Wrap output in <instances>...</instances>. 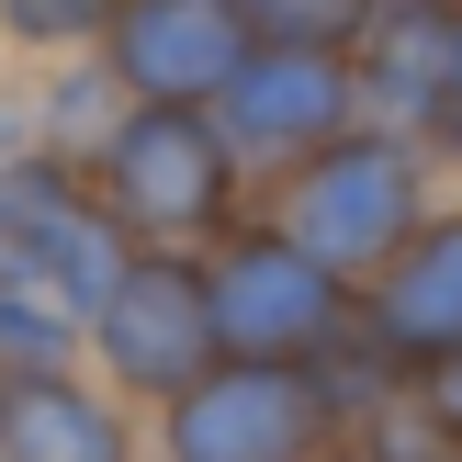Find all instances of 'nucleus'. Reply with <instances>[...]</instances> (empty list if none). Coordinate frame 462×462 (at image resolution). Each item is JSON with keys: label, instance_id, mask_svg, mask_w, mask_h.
<instances>
[{"label": "nucleus", "instance_id": "nucleus-3", "mask_svg": "<svg viewBox=\"0 0 462 462\" xmlns=\"http://www.w3.org/2000/svg\"><path fill=\"white\" fill-rule=\"evenodd\" d=\"M135 260V226L90 180V158L57 147H0V282H34L57 305H102Z\"/></svg>", "mask_w": 462, "mask_h": 462}, {"label": "nucleus", "instance_id": "nucleus-15", "mask_svg": "<svg viewBox=\"0 0 462 462\" xmlns=\"http://www.w3.org/2000/svg\"><path fill=\"white\" fill-rule=\"evenodd\" d=\"M237 12H248L260 45H350L383 0H237Z\"/></svg>", "mask_w": 462, "mask_h": 462}, {"label": "nucleus", "instance_id": "nucleus-6", "mask_svg": "<svg viewBox=\"0 0 462 462\" xmlns=\"http://www.w3.org/2000/svg\"><path fill=\"white\" fill-rule=\"evenodd\" d=\"M203 271H215V328H226V350H248V361H316L361 316V282L328 271L305 237H282L260 203L203 248Z\"/></svg>", "mask_w": 462, "mask_h": 462}, {"label": "nucleus", "instance_id": "nucleus-5", "mask_svg": "<svg viewBox=\"0 0 462 462\" xmlns=\"http://www.w3.org/2000/svg\"><path fill=\"white\" fill-rule=\"evenodd\" d=\"M226 361V328H215V271L203 248H135L125 282L90 305V373L135 406H170L192 373Z\"/></svg>", "mask_w": 462, "mask_h": 462}, {"label": "nucleus", "instance_id": "nucleus-19", "mask_svg": "<svg viewBox=\"0 0 462 462\" xmlns=\"http://www.w3.org/2000/svg\"><path fill=\"white\" fill-rule=\"evenodd\" d=\"M0 45H12V0H0Z\"/></svg>", "mask_w": 462, "mask_h": 462}, {"label": "nucleus", "instance_id": "nucleus-8", "mask_svg": "<svg viewBox=\"0 0 462 462\" xmlns=\"http://www.w3.org/2000/svg\"><path fill=\"white\" fill-rule=\"evenodd\" d=\"M248 12L237 0H125L102 34V68L135 90V102H215L248 57Z\"/></svg>", "mask_w": 462, "mask_h": 462}, {"label": "nucleus", "instance_id": "nucleus-12", "mask_svg": "<svg viewBox=\"0 0 462 462\" xmlns=\"http://www.w3.org/2000/svg\"><path fill=\"white\" fill-rule=\"evenodd\" d=\"M23 102V147H57V158H102V135L125 125V102L135 90L113 79L102 57H45L34 79L12 90Z\"/></svg>", "mask_w": 462, "mask_h": 462}, {"label": "nucleus", "instance_id": "nucleus-11", "mask_svg": "<svg viewBox=\"0 0 462 462\" xmlns=\"http://www.w3.org/2000/svg\"><path fill=\"white\" fill-rule=\"evenodd\" d=\"M350 79H361V113L373 125L429 135L440 102H451V0H383L350 34Z\"/></svg>", "mask_w": 462, "mask_h": 462}, {"label": "nucleus", "instance_id": "nucleus-18", "mask_svg": "<svg viewBox=\"0 0 462 462\" xmlns=\"http://www.w3.org/2000/svg\"><path fill=\"white\" fill-rule=\"evenodd\" d=\"M316 462H383L373 440H328V451H316Z\"/></svg>", "mask_w": 462, "mask_h": 462}, {"label": "nucleus", "instance_id": "nucleus-4", "mask_svg": "<svg viewBox=\"0 0 462 462\" xmlns=\"http://www.w3.org/2000/svg\"><path fill=\"white\" fill-rule=\"evenodd\" d=\"M350 440L316 383V361H248L226 350L215 373H192L170 406H147V462H316Z\"/></svg>", "mask_w": 462, "mask_h": 462}, {"label": "nucleus", "instance_id": "nucleus-2", "mask_svg": "<svg viewBox=\"0 0 462 462\" xmlns=\"http://www.w3.org/2000/svg\"><path fill=\"white\" fill-rule=\"evenodd\" d=\"M90 180L135 226V248H215L260 203V170L215 125V102H125V125L90 158Z\"/></svg>", "mask_w": 462, "mask_h": 462}, {"label": "nucleus", "instance_id": "nucleus-7", "mask_svg": "<svg viewBox=\"0 0 462 462\" xmlns=\"http://www.w3.org/2000/svg\"><path fill=\"white\" fill-rule=\"evenodd\" d=\"M215 125L237 135V158L260 180H282L293 158H316L328 135L361 125V79H350V45H248L237 79L215 90Z\"/></svg>", "mask_w": 462, "mask_h": 462}, {"label": "nucleus", "instance_id": "nucleus-16", "mask_svg": "<svg viewBox=\"0 0 462 462\" xmlns=\"http://www.w3.org/2000/svg\"><path fill=\"white\" fill-rule=\"evenodd\" d=\"M418 418L440 429V440H462V350H440V361H418Z\"/></svg>", "mask_w": 462, "mask_h": 462}, {"label": "nucleus", "instance_id": "nucleus-14", "mask_svg": "<svg viewBox=\"0 0 462 462\" xmlns=\"http://www.w3.org/2000/svg\"><path fill=\"white\" fill-rule=\"evenodd\" d=\"M113 12L125 0H12V57L45 68V57H102Z\"/></svg>", "mask_w": 462, "mask_h": 462}, {"label": "nucleus", "instance_id": "nucleus-10", "mask_svg": "<svg viewBox=\"0 0 462 462\" xmlns=\"http://www.w3.org/2000/svg\"><path fill=\"white\" fill-rule=\"evenodd\" d=\"M361 328H373L406 373H418V361H440V350H462V180L429 203L418 237H406L395 260L361 282Z\"/></svg>", "mask_w": 462, "mask_h": 462}, {"label": "nucleus", "instance_id": "nucleus-13", "mask_svg": "<svg viewBox=\"0 0 462 462\" xmlns=\"http://www.w3.org/2000/svg\"><path fill=\"white\" fill-rule=\"evenodd\" d=\"M90 361V316L57 305L34 282H0V373H79Z\"/></svg>", "mask_w": 462, "mask_h": 462}, {"label": "nucleus", "instance_id": "nucleus-1", "mask_svg": "<svg viewBox=\"0 0 462 462\" xmlns=\"http://www.w3.org/2000/svg\"><path fill=\"white\" fill-rule=\"evenodd\" d=\"M440 192H451V158L429 147V135L361 113L350 135H328V147L293 158L282 180H260V215L282 226V237H305L328 271L373 282V271L429 226V203H440Z\"/></svg>", "mask_w": 462, "mask_h": 462}, {"label": "nucleus", "instance_id": "nucleus-9", "mask_svg": "<svg viewBox=\"0 0 462 462\" xmlns=\"http://www.w3.org/2000/svg\"><path fill=\"white\" fill-rule=\"evenodd\" d=\"M0 462H147V406L102 373H0Z\"/></svg>", "mask_w": 462, "mask_h": 462}, {"label": "nucleus", "instance_id": "nucleus-17", "mask_svg": "<svg viewBox=\"0 0 462 462\" xmlns=\"http://www.w3.org/2000/svg\"><path fill=\"white\" fill-rule=\"evenodd\" d=\"M429 147H440L451 180H462V0H451V102H440V125H429Z\"/></svg>", "mask_w": 462, "mask_h": 462}]
</instances>
